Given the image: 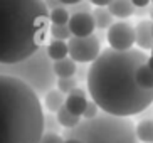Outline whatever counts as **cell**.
<instances>
[{
    "label": "cell",
    "mask_w": 153,
    "mask_h": 143,
    "mask_svg": "<svg viewBox=\"0 0 153 143\" xmlns=\"http://www.w3.org/2000/svg\"><path fill=\"white\" fill-rule=\"evenodd\" d=\"M91 15H93V19H94L96 29H99V31L109 29V27L114 24V20H113V13L109 12L108 7H96V9H93Z\"/></svg>",
    "instance_id": "cell-13"
},
{
    "label": "cell",
    "mask_w": 153,
    "mask_h": 143,
    "mask_svg": "<svg viewBox=\"0 0 153 143\" xmlns=\"http://www.w3.org/2000/svg\"><path fill=\"white\" fill-rule=\"evenodd\" d=\"M135 44L143 51H152L153 47V20L140 19L135 25Z\"/></svg>",
    "instance_id": "cell-9"
},
{
    "label": "cell",
    "mask_w": 153,
    "mask_h": 143,
    "mask_svg": "<svg viewBox=\"0 0 153 143\" xmlns=\"http://www.w3.org/2000/svg\"><path fill=\"white\" fill-rule=\"evenodd\" d=\"M150 2H152V0H131V4H133L135 9H145V7L150 5Z\"/></svg>",
    "instance_id": "cell-28"
},
{
    "label": "cell",
    "mask_w": 153,
    "mask_h": 143,
    "mask_svg": "<svg viewBox=\"0 0 153 143\" xmlns=\"http://www.w3.org/2000/svg\"><path fill=\"white\" fill-rule=\"evenodd\" d=\"M64 143H82V142H79L76 138H68V140H64Z\"/></svg>",
    "instance_id": "cell-32"
},
{
    "label": "cell",
    "mask_w": 153,
    "mask_h": 143,
    "mask_svg": "<svg viewBox=\"0 0 153 143\" xmlns=\"http://www.w3.org/2000/svg\"><path fill=\"white\" fill-rule=\"evenodd\" d=\"M146 64H148L150 69H153V56H150V57H148V63H146Z\"/></svg>",
    "instance_id": "cell-33"
},
{
    "label": "cell",
    "mask_w": 153,
    "mask_h": 143,
    "mask_svg": "<svg viewBox=\"0 0 153 143\" xmlns=\"http://www.w3.org/2000/svg\"><path fill=\"white\" fill-rule=\"evenodd\" d=\"M89 2L93 5H96V7H109L113 0H89Z\"/></svg>",
    "instance_id": "cell-29"
},
{
    "label": "cell",
    "mask_w": 153,
    "mask_h": 143,
    "mask_svg": "<svg viewBox=\"0 0 153 143\" xmlns=\"http://www.w3.org/2000/svg\"><path fill=\"white\" fill-rule=\"evenodd\" d=\"M76 63L72 61L71 57L61 59V61H56L54 63V74L57 79H64V77H74L76 76Z\"/></svg>",
    "instance_id": "cell-12"
},
{
    "label": "cell",
    "mask_w": 153,
    "mask_h": 143,
    "mask_svg": "<svg viewBox=\"0 0 153 143\" xmlns=\"http://www.w3.org/2000/svg\"><path fill=\"white\" fill-rule=\"evenodd\" d=\"M56 118H57L59 125L62 126L64 130H71V128H74V126H77L81 123V118L74 116L72 113H69L66 106H62L57 113H56Z\"/></svg>",
    "instance_id": "cell-18"
},
{
    "label": "cell",
    "mask_w": 153,
    "mask_h": 143,
    "mask_svg": "<svg viewBox=\"0 0 153 143\" xmlns=\"http://www.w3.org/2000/svg\"><path fill=\"white\" fill-rule=\"evenodd\" d=\"M68 10L71 15H74V13H91L93 12L89 0H82V2H79L76 5H71V7H68Z\"/></svg>",
    "instance_id": "cell-23"
},
{
    "label": "cell",
    "mask_w": 153,
    "mask_h": 143,
    "mask_svg": "<svg viewBox=\"0 0 153 143\" xmlns=\"http://www.w3.org/2000/svg\"><path fill=\"white\" fill-rule=\"evenodd\" d=\"M136 136L140 143H153V118H145L136 125Z\"/></svg>",
    "instance_id": "cell-16"
},
{
    "label": "cell",
    "mask_w": 153,
    "mask_h": 143,
    "mask_svg": "<svg viewBox=\"0 0 153 143\" xmlns=\"http://www.w3.org/2000/svg\"><path fill=\"white\" fill-rule=\"evenodd\" d=\"M152 56H153V47H152Z\"/></svg>",
    "instance_id": "cell-34"
},
{
    "label": "cell",
    "mask_w": 153,
    "mask_h": 143,
    "mask_svg": "<svg viewBox=\"0 0 153 143\" xmlns=\"http://www.w3.org/2000/svg\"><path fill=\"white\" fill-rule=\"evenodd\" d=\"M44 0H0V64H15L45 45L51 31Z\"/></svg>",
    "instance_id": "cell-2"
},
{
    "label": "cell",
    "mask_w": 153,
    "mask_h": 143,
    "mask_svg": "<svg viewBox=\"0 0 153 143\" xmlns=\"http://www.w3.org/2000/svg\"><path fill=\"white\" fill-rule=\"evenodd\" d=\"M66 104V94H62L59 89H51L44 96V106L49 113H57Z\"/></svg>",
    "instance_id": "cell-11"
},
{
    "label": "cell",
    "mask_w": 153,
    "mask_h": 143,
    "mask_svg": "<svg viewBox=\"0 0 153 143\" xmlns=\"http://www.w3.org/2000/svg\"><path fill=\"white\" fill-rule=\"evenodd\" d=\"M88 71H89V67H86L84 64H81V66L76 69V76L74 77H76L77 81H86L88 79Z\"/></svg>",
    "instance_id": "cell-26"
},
{
    "label": "cell",
    "mask_w": 153,
    "mask_h": 143,
    "mask_svg": "<svg viewBox=\"0 0 153 143\" xmlns=\"http://www.w3.org/2000/svg\"><path fill=\"white\" fill-rule=\"evenodd\" d=\"M45 7H47V10H54L57 9V7H62V4L59 2V0H44Z\"/></svg>",
    "instance_id": "cell-27"
},
{
    "label": "cell",
    "mask_w": 153,
    "mask_h": 143,
    "mask_svg": "<svg viewBox=\"0 0 153 143\" xmlns=\"http://www.w3.org/2000/svg\"><path fill=\"white\" fill-rule=\"evenodd\" d=\"M146 13H148V7H145V9H135V13H133V15H138V17H143L145 15V19H148Z\"/></svg>",
    "instance_id": "cell-30"
},
{
    "label": "cell",
    "mask_w": 153,
    "mask_h": 143,
    "mask_svg": "<svg viewBox=\"0 0 153 143\" xmlns=\"http://www.w3.org/2000/svg\"><path fill=\"white\" fill-rule=\"evenodd\" d=\"M42 135L41 98L22 81L0 74V143H39Z\"/></svg>",
    "instance_id": "cell-3"
},
{
    "label": "cell",
    "mask_w": 153,
    "mask_h": 143,
    "mask_svg": "<svg viewBox=\"0 0 153 143\" xmlns=\"http://www.w3.org/2000/svg\"><path fill=\"white\" fill-rule=\"evenodd\" d=\"M59 128L61 125L52 113L44 115V133H59Z\"/></svg>",
    "instance_id": "cell-22"
},
{
    "label": "cell",
    "mask_w": 153,
    "mask_h": 143,
    "mask_svg": "<svg viewBox=\"0 0 153 143\" xmlns=\"http://www.w3.org/2000/svg\"><path fill=\"white\" fill-rule=\"evenodd\" d=\"M108 44L114 51H130L135 44V27L128 22H114L106 34Z\"/></svg>",
    "instance_id": "cell-7"
},
{
    "label": "cell",
    "mask_w": 153,
    "mask_h": 143,
    "mask_svg": "<svg viewBox=\"0 0 153 143\" xmlns=\"http://www.w3.org/2000/svg\"><path fill=\"white\" fill-rule=\"evenodd\" d=\"M108 9L113 13V17L118 19H128L135 13V7L131 4V0H113Z\"/></svg>",
    "instance_id": "cell-14"
},
{
    "label": "cell",
    "mask_w": 153,
    "mask_h": 143,
    "mask_svg": "<svg viewBox=\"0 0 153 143\" xmlns=\"http://www.w3.org/2000/svg\"><path fill=\"white\" fill-rule=\"evenodd\" d=\"M152 4H153V0H152Z\"/></svg>",
    "instance_id": "cell-35"
},
{
    "label": "cell",
    "mask_w": 153,
    "mask_h": 143,
    "mask_svg": "<svg viewBox=\"0 0 153 143\" xmlns=\"http://www.w3.org/2000/svg\"><path fill=\"white\" fill-rule=\"evenodd\" d=\"M49 19L52 25H68L69 19H71V13H69L68 7H57V9L51 10L49 12Z\"/></svg>",
    "instance_id": "cell-19"
},
{
    "label": "cell",
    "mask_w": 153,
    "mask_h": 143,
    "mask_svg": "<svg viewBox=\"0 0 153 143\" xmlns=\"http://www.w3.org/2000/svg\"><path fill=\"white\" fill-rule=\"evenodd\" d=\"M49 34L52 36V39H57V40H69L72 37L69 25H51Z\"/></svg>",
    "instance_id": "cell-20"
},
{
    "label": "cell",
    "mask_w": 153,
    "mask_h": 143,
    "mask_svg": "<svg viewBox=\"0 0 153 143\" xmlns=\"http://www.w3.org/2000/svg\"><path fill=\"white\" fill-rule=\"evenodd\" d=\"M0 74L22 81L39 98L45 96L51 89H54L57 83L54 74V63L47 56V45H42L30 57L24 59L20 63L0 64Z\"/></svg>",
    "instance_id": "cell-5"
},
{
    "label": "cell",
    "mask_w": 153,
    "mask_h": 143,
    "mask_svg": "<svg viewBox=\"0 0 153 143\" xmlns=\"http://www.w3.org/2000/svg\"><path fill=\"white\" fill-rule=\"evenodd\" d=\"M136 83H138L140 88L153 91V69H150L148 64H143V66L138 67V71H136Z\"/></svg>",
    "instance_id": "cell-17"
},
{
    "label": "cell",
    "mask_w": 153,
    "mask_h": 143,
    "mask_svg": "<svg viewBox=\"0 0 153 143\" xmlns=\"http://www.w3.org/2000/svg\"><path fill=\"white\" fill-rule=\"evenodd\" d=\"M62 138H76L82 143H140L136 126L131 118L99 113L93 120H81L71 130H64Z\"/></svg>",
    "instance_id": "cell-4"
},
{
    "label": "cell",
    "mask_w": 153,
    "mask_h": 143,
    "mask_svg": "<svg viewBox=\"0 0 153 143\" xmlns=\"http://www.w3.org/2000/svg\"><path fill=\"white\" fill-rule=\"evenodd\" d=\"M39 143H64V138L59 133H44Z\"/></svg>",
    "instance_id": "cell-25"
},
{
    "label": "cell",
    "mask_w": 153,
    "mask_h": 143,
    "mask_svg": "<svg viewBox=\"0 0 153 143\" xmlns=\"http://www.w3.org/2000/svg\"><path fill=\"white\" fill-rule=\"evenodd\" d=\"M69 31H71L72 37H88L93 36V32L96 29L94 19L91 13H74L69 19Z\"/></svg>",
    "instance_id": "cell-8"
},
{
    "label": "cell",
    "mask_w": 153,
    "mask_h": 143,
    "mask_svg": "<svg viewBox=\"0 0 153 143\" xmlns=\"http://www.w3.org/2000/svg\"><path fill=\"white\" fill-rule=\"evenodd\" d=\"M47 56L51 57V61H52V63L61 61V59H66L69 56L68 42H66V40L52 39L49 44H47Z\"/></svg>",
    "instance_id": "cell-15"
},
{
    "label": "cell",
    "mask_w": 153,
    "mask_h": 143,
    "mask_svg": "<svg viewBox=\"0 0 153 143\" xmlns=\"http://www.w3.org/2000/svg\"><path fill=\"white\" fill-rule=\"evenodd\" d=\"M77 83H79V81H77L76 77H64V79H57L56 86H57V89L61 91V93L68 96L71 91H74L77 88Z\"/></svg>",
    "instance_id": "cell-21"
},
{
    "label": "cell",
    "mask_w": 153,
    "mask_h": 143,
    "mask_svg": "<svg viewBox=\"0 0 153 143\" xmlns=\"http://www.w3.org/2000/svg\"><path fill=\"white\" fill-rule=\"evenodd\" d=\"M101 113V109H99V106L93 101V99H89L88 101V106H86L84 113H82V120H93V118H96Z\"/></svg>",
    "instance_id": "cell-24"
},
{
    "label": "cell",
    "mask_w": 153,
    "mask_h": 143,
    "mask_svg": "<svg viewBox=\"0 0 153 143\" xmlns=\"http://www.w3.org/2000/svg\"><path fill=\"white\" fill-rule=\"evenodd\" d=\"M148 63L143 51L104 49L88 71V93L106 115L131 118L153 104V91L140 88L136 71Z\"/></svg>",
    "instance_id": "cell-1"
},
{
    "label": "cell",
    "mask_w": 153,
    "mask_h": 143,
    "mask_svg": "<svg viewBox=\"0 0 153 143\" xmlns=\"http://www.w3.org/2000/svg\"><path fill=\"white\" fill-rule=\"evenodd\" d=\"M69 57L74 63L88 64L94 63L98 56L101 54V40L98 36H88V37H71L68 40Z\"/></svg>",
    "instance_id": "cell-6"
},
{
    "label": "cell",
    "mask_w": 153,
    "mask_h": 143,
    "mask_svg": "<svg viewBox=\"0 0 153 143\" xmlns=\"http://www.w3.org/2000/svg\"><path fill=\"white\" fill-rule=\"evenodd\" d=\"M88 101H89V99H88L86 91L77 86L76 89L71 91V93L66 96V104H64V106L68 108V111L72 113L74 116L82 118V113H84L86 106H88Z\"/></svg>",
    "instance_id": "cell-10"
},
{
    "label": "cell",
    "mask_w": 153,
    "mask_h": 143,
    "mask_svg": "<svg viewBox=\"0 0 153 143\" xmlns=\"http://www.w3.org/2000/svg\"><path fill=\"white\" fill-rule=\"evenodd\" d=\"M59 2H61L64 7H71V5H76V4H79V2H82V0H59Z\"/></svg>",
    "instance_id": "cell-31"
}]
</instances>
